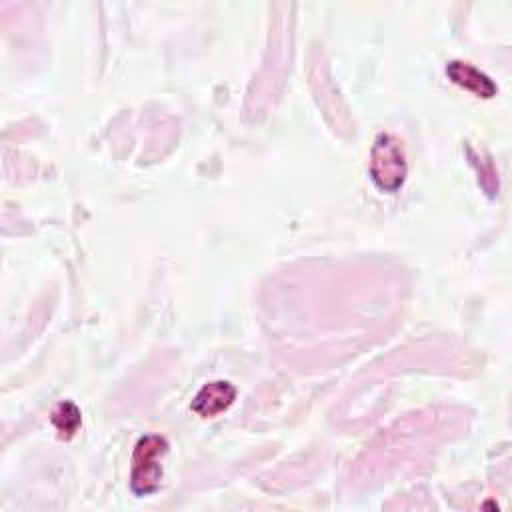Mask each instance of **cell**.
<instances>
[{
	"instance_id": "6da1fadb",
	"label": "cell",
	"mask_w": 512,
	"mask_h": 512,
	"mask_svg": "<svg viewBox=\"0 0 512 512\" xmlns=\"http://www.w3.org/2000/svg\"><path fill=\"white\" fill-rule=\"evenodd\" d=\"M370 178L382 192H398L408 176V162L402 142L388 132H380L370 150Z\"/></svg>"
},
{
	"instance_id": "7a4b0ae2",
	"label": "cell",
	"mask_w": 512,
	"mask_h": 512,
	"mask_svg": "<svg viewBox=\"0 0 512 512\" xmlns=\"http://www.w3.org/2000/svg\"><path fill=\"white\" fill-rule=\"evenodd\" d=\"M168 452V440L160 434H146L138 438L132 450L130 490L136 496H150L162 482V458Z\"/></svg>"
},
{
	"instance_id": "3957f363",
	"label": "cell",
	"mask_w": 512,
	"mask_h": 512,
	"mask_svg": "<svg viewBox=\"0 0 512 512\" xmlns=\"http://www.w3.org/2000/svg\"><path fill=\"white\" fill-rule=\"evenodd\" d=\"M234 398H236L234 384H230L228 380H214V382L204 384L196 392L190 408L200 418H214V416L222 414L224 410H228L232 406Z\"/></svg>"
},
{
	"instance_id": "277c9868",
	"label": "cell",
	"mask_w": 512,
	"mask_h": 512,
	"mask_svg": "<svg viewBox=\"0 0 512 512\" xmlns=\"http://www.w3.org/2000/svg\"><path fill=\"white\" fill-rule=\"evenodd\" d=\"M446 76L460 88L480 96V98H492L496 96L498 88L492 82V78L488 74H484L482 70H478L476 66L462 62V60H450L446 64Z\"/></svg>"
},
{
	"instance_id": "5b68a950",
	"label": "cell",
	"mask_w": 512,
	"mask_h": 512,
	"mask_svg": "<svg viewBox=\"0 0 512 512\" xmlns=\"http://www.w3.org/2000/svg\"><path fill=\"white\" fill-rule=\"evenodd\" d=\"M50 422L62 440H70L82 426L80 408L70 400H62L54 406V410L50 414Z\"/></svg>"
}]
</instances>
